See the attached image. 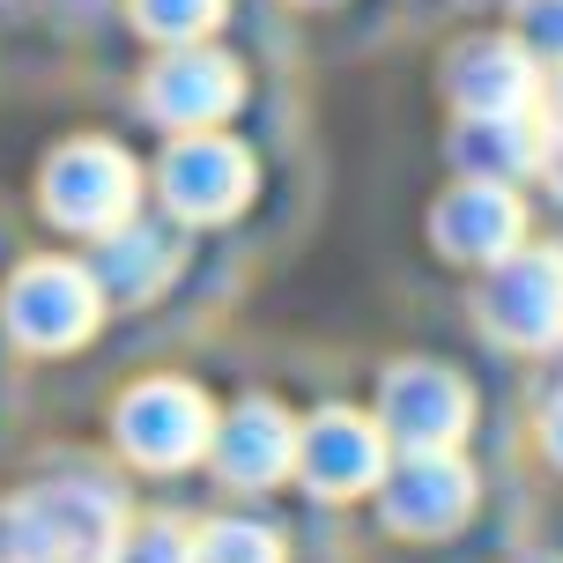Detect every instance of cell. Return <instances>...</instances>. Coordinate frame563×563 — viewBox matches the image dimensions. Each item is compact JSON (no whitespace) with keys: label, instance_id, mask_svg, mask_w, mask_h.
Listing matches in <instances>:
<instances>
[{"label":"cell","instance_id":"6da1fadb","mask_svg":"<svg viewBox=\"0 0 563 563\" xmlns=\"http://www.w3.org/2000/svg\"><path fill=\"white\" fill-rule=\"evenodd\" d=\"M119 511H126L119 489L97 475L37 482L0 511V556L8 563H112Z\"/></svg>","mask_w":563,"mask_h":563},{"label":"cell","instance_id":"7a4b0ae2","mask_svg":"<svg viewBox=\"0 0 563 563\" xmlns=\"http://www.w3.org/2000/svg\"><path fill=\"white\" fill-rule=\"evenodd\" d=\"M112 438L134 467H186L216 438V408L186 378H141L134 394L112 408Z\"/></svg>","mask_w":563,"mask_h":563},{"label":"cell","instance_id":"3957f363","mask_svg":"<svg viewBox=\"0 0 563 563\" xmlns=\"http://www.w3.org/2000/svg\"><path fill=\"white\" fill-rule=\"evenodd\" d=\"M134 200H141V178L112 141H67L45 164V216L59 230L104 238V230L134 223Z\"/></svg>","mask_w":563,"mask_h":563},{"label":"cell","instance_id":"277c9868","mask_svg":"<svg viewBox=\"0 0 563 563\" xmlns=\"http://www.w3.org/2000/svg\"><path fill=\"white\" fill-rule=\"evenodd\" d=\"M97 319H104V289L75 260H30L8 282V334L23 349H75L97 334Z\"/></svg>","mask_w":563,"mask_h":563},{"label":"cell","instance_id":"5b68a950","mask_svg":"<svg viewBox=\"0 0 563 563\" xmlns=\"http://www.w3.org/2000/svg\"><path fill=\"white\" fill-rule=\"evenodd\" d=\"M297 475L319 497H356L386 482V422L356 408H319L297 422Z\"/></svg>","mask_w":563,"mask_h":563},{"label":"cell","instance_id":"8992f818","mask_svg":"<svg viewBox=\"0 0 563 563\" xmlns=\"http://www.w3.org/2000/svg\"><path fill=\"white\" fill-rule=\"evenodd\" d=\"M238 97H245L238 59L208 53V45H170V59H156L148 82H141L148 119H164V126H178V134H208L216 119L238 112Z\"/></svg>","mask_w":563,"mask_h":563},{"label":"cell","instance_id":"52a82bcc","mask_svg":"<svg viewBox=\"0 0 563 563\" xmlns=\"http://www.w3.org/2000/svg\"><path fill=\"white\" fill-rule=\"evenodd\" d=\"M156 178H164L170 216H186V223H223V216H238L245 194H253V156L223 134H178L164 148V170H156Z\"/></svg>","mask_w":563,"mask_h":563},{"label":"cell","instance_id":"ba28073f","mask_svg":"<svg viewBox=\"0 0 563 563\" xmlns=\"http://www.w3.org/2000/svg\"><path fill=\"white\" fill-rule=\"evenodd\" d=\"M378 422L386 438H400L408 452H445L467 430V386L438 364H400L378 386Z\"/></svg>","mask_w":563,"mask_h":563},{"label":"cell","instance_id":"9c48e42d","mask_svg":"<svg viewBox=\"0 0 563 563\" xmlns=\"http://www.w3.org/2000/svg\"><path fill=\"white\" fill-rule=\"evenodd\" d=\"M482 319H489V334L519 341V349L556 341L563 334V260L556 253H505L497 282L482 289Z\"/></svg>","mask_w":563,"mask_h":563},{"label":"cell","instance_id":"30bf717a","mask_svg":"<svg viewBox=\"0 0 563 563\" xmlns=\"http://www.w3.org/2000/svg\"><path fill=\"white\" fill-rule=\"evenodd\" d=\"M208 460L238 489H275L282 475H297V416H282L275 400H245V408L216 416Z\"/></svg>","mask_w":563,"mask_h":563},{"label":"cell","instance_id":"8fae6325","mask_svg":"<svg viewBox=\"0 0 563 563\" xmlns=\"http://www.w3.org/2000/svg\"><path fill=\"white\" fill-rule=\"evenodd\" d=\"M378 497H386V519L400 534H445L475 505V475L452 452H408L400 467H386Z\"/></svg>","mask_w":563,"mask_h":563},{"label":"cell","instance_id":"7c38bea8","mask_svg":"<svg viewBox=\"0 0 563 563\" xmlns=\"http://www.w3.org/2000/svg\"><path fill=\"white\" fill-rule=\"evenodd\" d=\"M519 200L497 186V178H467L460 194H445L438 200V245H445L452 260H505V253H519Z\"/></svg>","mask_w":563,"mask_h":563},{"label":"cell","instance_id":"4fadbf2b","mask_svg":"<svg viewBox=\"0 0 563 563\" xmlns=\"http://www.w3.org/2000/svg\"><path fill=\"white\" fill-rule=\"evenodd\" d=\"M445 82H452V97L467 104V119H511V112L534 104V67H527V53L505 45V37L460 45Z\"/></svg>","mask_w":563,"mask_h":563},{"label":"cell","instance_id":"5bb4252c","mask_svg":"<svg viewBox=\"0 0 563 563\" xmlns=\"http://www.w3.org/2000/svg\"><path fill=\"white\" fill-rule=\"evenodd\" d=\"M97 289L119 305H148L170 275H178V230H148V223H119L97 238Z\"/></svg>","mask_w":563,"mask_h":563},{"label":"cell","instance_id":"9a60e30c","mask_svg":"<svg viewBox=\"0 0 563 563\" xmlns=\"http://www.w3.org/2000/svg\"><path fill=\"white\" fill-rule=\"evenodd\" d=\"M452 148H460V164L475 170V178H497V186H505L511 170H527L541 156V141H534V126H527V112H511V119H467Z\"/></svg>","mask_w":563,"mask_h":563},{"label":"cell","instance_id":"2e32d148","mask_svg":"<svg viewBox=\"0 0 563 563\" xmlns=\"http://www.w3.org/2000/svg\"><path fill=\"white\" fill-rule=\"evenodd\" d=\"M134 23L164 45H200L223 23V0H134Z\"/></svg>","mask_w":563,"mask_h":563},{"label":"cell","instance_id":"e0dca14e","mask_svg":"<svg viewBox=\"0 0 563 563\" xmlns=\"http://www.w3.org/2000/svg\"><path fill=\"white\" fill-rule=\"evenodd\" d=\"M194 563H282V541L253 519H216V527H200Z\"/></svg>","mask_w":563,"mask_h":563},{"label":"cell","instance_id":"ac0fdd59","mask_svg":"<svg viewBox=\"0 0 563 563\" xmlns=\"http://www.w3.org/2000/svg\"><path fill=\"white\" fill-rule=\"evenodd\" d=\"M112 563H194V541L178 534L170 519H141L134 534H119V556Z\"/></svg>","mask_w":563,"mask_h":563},{"label":"cell","instance_id":"d6986e66","mask_svg":"<svg viewBox=\"0 0 563 563\" xmlns=\"http://www.w3.org/2000/svg\"><path fill=\"white\" fill-rule=\"evenodd\" d=\"M527 45L563 59V0H527Z\"/></svg>","mask_w":563,"mask_h":563},{"label":"cell","instance_id":"ffe728a7","mask_svg":"<svg viewBox=\"0 0 563 563\" xmlns=\"http://www.w3.org/2000/svg\"><path fill=\"white\" fill-rule=\"evenodd\" d=\"M549 452H556V460H563V400H556V408H549Z\"/></svg>","mask_w":563,"mask_h":563},{"label":"cell","instance_id":"44dd1931","mask_svg":"<svg viewBox=\"0 0 563 563\" xmlns=\"http://www.w3.org/2000/svg\"><path fill=\"white\" fill-rule=\"evenodd\" d=\"M556 119H563V82H556Z\"/></svg>","mask_w":563,"mask_h":563},{"label":"cell","instance_id":"7402d4cb","mask_svg":"<svg viewBox=\"0 0 563 563\" xmlns=\"http://www.w3.org/2000/svg\"><path fill=\"white\" fill-rule=\"evenodd\" d=\"M75 8H97V0H75Z\"/></svg>","mask_w":563,"mask_h":563}]
</instances>
